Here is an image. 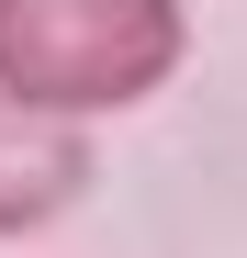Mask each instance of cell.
<instances>
[{"instance_id": "obj_1", "label": "cell", "mask_w": 247, "mask_h": 258, "mask_svg": "<svg viewBox=\"0 0 247 258\" xmlns=\"http://www.w3.org/2000/svg\"><path fill=\"white\" fill-rule=\"evenodd\" d=\"M191 56V0H0V90L68 123L135 112Z\"/></svg>"}, {"instance_id": "obj_2", "label": "cell", "mask_w": 247, "mask_h": 258, "mask_svg": "<svg viewBox=\"0 0 247 258\" xmlns=\"http://www.w3.org/2000/svg\"><path fill=\"white\" fill-rule=\"evenodd\" d=\"M101 180V146H90V123H68V112H34L0 90V236H34V225H56V213Z\"/></svg>"}]
</instances>
